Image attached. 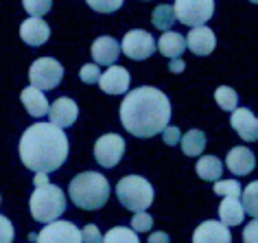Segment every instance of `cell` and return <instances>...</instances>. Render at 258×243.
I'll return each mask as SVG.
<instances>
[{"mask_svg":"<svg viewBox=\"0 0 258 243\" xmlns=\"http://www.w3.org/2000/svg\"><path fill=\"white\" fill-rule=\"evenodd\" d=\"M171 120L169 97L151 86L134 88L120 103V123L136 138H151Z\"/></svg>","mask_w":258,"mask_h":243,"instance_id":"1","label":"cell"},{"mask_svg":"<svg viewBox=\"0 0 258 243\" xmlns=\"http://www.w3.org/2000/svg\"><path fill=\"white\" fill-rule=\"evenodd\" d=\"M22 164L35 173H50L68 158V136L53 123H33L20 138Z\"/></svg>","mask_w":258,"mask_h":243,"instance_id":"2","label":"cell"},{"mask_svg":"<svg viewBox=\"0 0 258 243\" xmlns=\"http://www.w3.org/2000/svg\"><path fill=\"white\" fill-rule=\"evenodd\" d=\"M70 200L75 206L86 210H99L109 200V182L96 171H83L70 182Z\"/></svg>","mask_w":258,"mask_h":243,"instance_id":"3","label":"cell"},{"mask_svg":"<svg viewBox=\"0 0 258 243\" xmlns=\"http://www.w3.org/2000/svg\"><path fill=\"white\" fill-rule=\"evenodd\" d=\"M66 210V195L59 187L55 184H44V187H35L33 195H31V217L40 223L57 221Z\"/></svg>","mask_w":258,"mask_h":243,"instance_id":"4","label":"cell"},{"mask_svg":"<svg viewBox=\"0 0 258 243\" xmlns=\"http://www.w3.org/2000/svg\"><path fill=\"white\" fill-rule=\"evenodd\" d=\"M116 197L132 213H145L153 202V187L140 175H127L116 184Z\"/></svg>","mask_w":258,"mask_h":243,"instance_id":"5","label":"cell"},{"mask_svg":"<svg viewBox=\"0 0 258 243\" xmlns=\"http://www.w3.org/2000/svg\"><path fill=\"white\" fill-rule=\"evenodd\" d=\"M175 20L186 27H206L215 14V0H175Z\"/></svg>","mask_w":258,"mask_h":243,"instance_id":"6","label":"cell"},{"mask_svg":"<svg viewBox=\"0 0 258 243\" xmlns=\"http://www.w3.org/2000/svg\"><path fill=\"white\" fill-rule=\"evenodd\" d=\"M29 79L31 86L37 88V90H53L63 79V66L53 57H40L31 66Z\"/></svg>","mask_w":258,"mask_h":243,"instance_id":"7","label":"cell"},{"mask_svg":"<svg viewBox=\"0 0 258 243\" xmlns=\"http://www.w3.org/2000/svg\"><path fill=\"white\" fill-rule=\"evenodd\" d=\"M120 50L125 53L129 59H136L143 62L147 57H151V53L156 50V40L151 37V33H147L143 29H134L125 33L120 44Z\"/></svg>","mask_w":258,"mask_h":243,"instance_id":"8","label":"cell"},{"mask_svg":"<svg viewBox=\"0 0 258 243\" xmlns=\"http://www.w3.org/2000/svg\"><path fill=\"white\" fill-rule=\"evenodd\" d=\"M122 153H125V140L118 134H105L96 140L94 145V158L101 167L112 169L120 162Z\"/></svg>","mask_w":258,"mask_h":243,"instance_id":"9","label":"cell"},{"mask_svg":"<svg viewBox=\"0 0 258 243\" xmlns=\"http://www.w3.org/2000/svg\"><path fill=\"white\" fill-rule=\"evenodd\" d=\"M35 243H81V230L73 221H50L42 228Z\"/></svg>","mask_w":258,"mask_h":243,"instance_id":"10","label":"cell"},{"mask_svg":"<svg viewBox=\"0 0 258 243\" xmlns=\"http://www.w3.org/2000/svg\"><path fill=\"white\" fill-rule=\"evenodd\" d=\"M77 116H79V107H77L75 101L68 99V97H59L53 105L48 107V118H50V123L57 125L59 130H66V127L75 125Z\"/></svg>","mask_w":258,"mask_h":243,"instance_id":"11","label":"cell"},{"mask_svg":"<svg viewBox=\"0 0 258 243\" xmlns=\"http://www.w3.org/2000/svg\"><path fill=\"white\" fill-rule=\"evenodd\" d=\"M230 125L234 127V132L247 143H254L258 140V118L251 114V110L247 107H236L230 116Z\"/></svg>","mask_w":258,"mask_h":243,"instance_id":"12","label":"cell"},{"mask_svg":"<svg viewBox=\"0 0 258 243\" xmlns=\"http://www.w3.org/2000/svg\"><path fill=\"white\" fill-rule=\"evenodd\" d=\"M192 243H232L230 228L221 221H204L192 232Z\"/></svg>","mask_w":258,"mask_h":243,"instance_id":"13","label":"cell"},{"mask_svg":"<svg viewBox=\"0 0 258 243\" xmlns=\"http://www.w3.org/2000/svg\"><path fill=\"white\" fill-rule=\"evenodd\" d=\"M99 86L105 94H122L129 88V73L122 66H109L105 73L101 75Z\"/></svg>","mask_w":258,"mask_h":243,"instance_id":"14","label":"cell"},{"mask_svg":"<svg viewBox=\"0 0 258 243\" xmlns=\"http://www.w3.org/2000/svg\"><path fill=\"white\" fill-rule=\"evenodd\" d=\"M120 55V44L109 35H103L92 42V57L96 66H114Z\"/></svg>","mask_w":258,"mask_h":243,"instance_id":"15","label":"cell"},{"mask_svg":"<svg viewBox=\"0 0 258 243\" xmlns=\"http://www.w3.org/2000/svg\"><path fill=\"white\" fill-rule=\"evenodd\" d=\"M186 46H188L195 55H210L217 46V37L208 27H195L186 35Z\"/></svg>","mask_w":258,"mask_h":243,"instance_id":"16","label":"cell"},{"mask_svg":"<svg viewBox=\"0 0 258 243\" xmlns=\"http://www.w3.org/2000/svg\"><path fill=\"white\" fill-rule=\"evenodd\" d=\"M225 167L234 175H247L256 167V156L247 147H234V149H230L228 158H225Z\"/></svg>","mask_w":258,"mask_h":243,"instance_id":"17","label":"cell"},{"mask_svg":"<svg viewBox=\"0 0 258 243\" xmlns=\"http://www.w3.org/2000/svg\"><path fill=\"white\" fill-rule=\"evenodd\" d=\"M20 37L24 44L29 46H42L44 42L50 37V27L42 18H29V20L22 22L20 27Z\"/></svg>","mask_w":258,"mask_h":243,"instance_id":"18","label":"cell"},{"mask_svg":"<svg viewBox=\"0 0 258 243\" xmlns=\"http://www.w3.org/2000/svg\"><path fill=\"white\" fill-rule=\"evenodd\" d=\"M20 99H22L24 110H27L31 116L42 118V116H46V114H48V107L50 105H48L46 97L42 94V90H37V88H33V86L24 88L22 94H20Z\"/></svg>","mask_w":258,"mask_h":243,"instance_id":"19","label":"cell"},{"mask_svg":"<svg viewBox=\"0 0 258 243\" xmlns=\"http://www.w3.org/2000/svg\"><path fill=\"white\" fill-rule=\"evenodd\" d=\"M245 217L243 204L238 202V197H225L219 206V219H221L223 226H238Z\"/></svg>","mask_w":258,"mask_h":243,"instance_id":"20","label":"cell"},{"mask_svg":"<svg viewBox=\"0 0 258 243\" xmlns=\"http://www.w3.org/2000/svg\"><path fill=\"white\" fill-rule=\"evenodd\" d=\"M158 50L162 55H166V57L177 59V57L186 50V37L175 33V31H166V33L160 37V42H158Z\"/></svg>","mask_w":258,"mask_h":243,"instance_id":"21","label":"cell"},{"mask_svg":"<svg viewBox=\"0 0 258 243\" xmlns=\"http://www.w3.org/2000/svg\"><path fill=\"white\" fill-rule=\"evenodd\" d=\"M223 173V164L217 156H204L199 158L197 162V175L202 180H208V182H217Z\"/></svg>","mask_w":258,"mask_h":243,"instance_id":"22","label":"cell"},{"mask_svg":"<svg viewBox=\"0 0 258 243\" xmlns=\"http://www.w3.org/2000/svg\"><path fill=\"white\" fill-rule=\"evenodd\" d=\"M182 149L186 156H202L204 147H206V134L199 130H190L186 132V136H182Z\"/></svg>","mask_w":258,"mask_h":243,"instance_id":"23","label":"cell"},{"mask_svg":"<svg viewBox=\"0 0 258 243\" xmlns=\"http://www.w3.org/2000/svg\"><path fill=\"white\" fill-rule=\"evenodd\" d=\"M153 20V27L160 29V31H171V27L175 24V11H173L171 5H158L156 11L151 16Z\"/></svg>","mask_w":258,"mask_h":243,"instance_id":"24","label":"cell"},{"mask_svg":"<svg viewBox=\"0 0 258 243\" xmlns=\"http://www.w3.org/2000/svg\"><path fill=\"white\" fill-rule=\"evenodd\" d=\"M241 197H243V210L245 215L254 217V219H258V180L256 182H249L247 187H245L241 191Z\"/></svg>","mask_w":258,"mask_h":243,"instance_id":"25","label":"cell"},{"mask_svg":"<svg viewBox=\"0 0 258 243\" xmlns=\"http://www.w3.org/2000/svg\"><path fill=\"white\" fill-rule=\"evenodd\" d=\"M215 99H217V103H219V107H221V110H228V112H234V110H236L238 94L234 92V88H230V86L217 88Z\"/></svg>","mask_w":258,"mask_h":243,"instance_id":"26","label":"cell"},{"mask_svg":"<svg viewBox=\"0 0 258 243\" xmlns=\"http://www.w3.org/2000/svg\"><path fill=\"white\" fill-rule=\"evenodd\" d=\"M103 243H140V241H138V234L132 228L116 226L103 236Z\"/></svg>","mask_w":258,"mask_h":243,"instance_id":"27","label":"cell"},{"mask_svg":"<svg viewBox=\"0 0 258 243\" xmlns=\"http://www.w3.org/2000/svg\"><path fill=\"white\" fill-rule=\"evenodd\" d=\"M22 7L27 9L29 16L33 18H42L44 14H48L53 7V0H22Z\"/></svg>","mask_w":258,"mask_h":243,"instance_id":"28","label":"cell"},{"mask_svg":"<svg viewBox=\"0 0 258 243\" xmlns=\"http://www.w3.org/2000/svg\"><path fill=\"white\" fill-rule=\"evenodd\" d=\"M212 191H215L217 195H223V197H238L243 189L238 187L236 180H217Z\"/></svg>","mask_w":258,"mask_h":243,"instance_id":"29","label":"cell"},{"mask_svg":"<svg viewBox=\"0 0 258 243\" xmlns=\"http://www.w3.org/2000/svg\"><path fill=\"white\" fill-rule=\"evenodd\" d=\"M86 3L94 11H99V14H114V11H118L122 7L125 0H86Z\"/></svg>","mask_w":258,"mask_h":243,"instance_id":"30","label":"cell"},{"mask_svg":"<svg viewBox=\"0 0 258 243\" xmlns=\"http://www.w3.org/2000/svg\"><path fill=\"white\" fill-rule=\"evenodd\" d=\"M151 226H153L151 215H147V213H136L134 215V219H132V230L134 232H147V230H151Z\"/></svg>","mask_w":258,"mask_h":243,"instance_id":"31","label":"cell"},{"mask_svg":"<svg viewBox=\"0 0 258 243\" xmlns=\"http://www.w3.org/2000/svg\"><path fill=\"white\" fill-rule=\"evenodd\" d=\"M81 81H86V84H99L101 79V68L96 66V64H86V66L81 68Z\"/></svg>","mask_w":258,"mask_h":243,"instance_id":"32","label":"cell"},{"mask_svg":"<svg viewBox=\"0 0 258 243\" xmlns=\"http://www.w3.org/2000/svg\"><path fill=\"white\" fill-rule=\"evenodd\" d=\"M81 243H103V234L99 232V226L88 223V226L81 230Z\"/></svg>","mask_w":258,"mask_h":243,"instance_id":"33","label":"cell"},{"mask_svg":"<svg viewBox=\"0 0 258 243\" xmlns=\"http://www.w3.org/2000/svg\"><path fill=\"white\" fill-rule=\"evenodd\" d=\"M14 226L7 217L0 215V243H14Z\"/></svg>","mask_w":258,"mask_h":243,"instance_id":"34","label":"cell"},{"mask_svg":"<svg viewBox=\"0 0 258 243\" xmlns=\"http://www.w3.org/2000/svg\"><path fill=\"white\" fill-rule=\"evenodd\" d=\"M243 241L245 243H258V219H251L243 230Z\"/></svg>","mask_w":258,"mask_h":243,"instance_id":"35","label":"cell"},{"mask_svg":"<svg viewBox=\"0 0 258 243\" xmlns=\"http://www.w3.org/2000/svg\"><path fill=\"white\" fill-rule=\"evenodd\" d=\"M162 136H164V143L169 145V147L177 145L179 140H182V134H179V130H177V127H169V125H166L164 130H162Z\"/></svg>","mask_w":258,"mask_h":243,"instance_id":"36","label":"cell"},{"mask_svg":"<svg viewBox=\"0 0 258 243\" xmlns=\"http://www.w3.org/2000/svg\"><path fill=\"white\" fill-rule=\"evenodd\" d=\"M149 243H169V234L166 232H153L149 236Z\"/></svg>","mask_w":258,"mask_h":243,"instance_id":"37","label":"cell"},{"mask_svg":"<svg viewBox=\"0 0 258 243\" xmlns=\"http://www.w3.org/2000/svg\"><path fill=\"white\" fill-rule=\"evenodd\" d=\"M33 184L35 187H44V184H48V173H35Z\"/></svg>","mask_w":258,"mask_h":243,"instance_id":"38","label":"cell"},{"mask_svg":"<svg viewBox=\"0 0 258 243\" xmlns=\"http://www.w3.org/2000/svg\"><path fill=\"white\" fill-rule=\"evenodd\" d=\"M169 68H171V73H182L186 66H184V62L177 57V59H173V62H171V66H169Z\"/></svg>","mask_w":258,"mask_h":243,"instance_id":"39","label":"cell"},{"mask_svg":"<svg viewBox=\"0 0 258 243\" xmlns=\"http://www.w3.org/2000/svg\"><path fill=\"white\" fill-rule=\"evenodd\" d=\"M249 3H256V5H258V0H249Z\"/></svg>","mask_w":258,"mask_h":243,"instance_id":"40","label":"cell"}]
</instances>
